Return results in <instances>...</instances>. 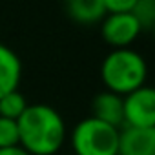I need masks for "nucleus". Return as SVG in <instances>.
Here are the masks:
<instances>
[{
  "mask_svg": "<svg viewBox=\"0 0 155 155\" xmlns=\"http://www.w3.org/2000/svg\"><path fill=\"white\" fill-rule=\"evenodd\" d=\"M117 155H155V128L122 126L119 130Z\"/></svg>",
  "mask_w": 155,
  "mask_h": 155,
  "instance_id": "6",
  "label": "nucleus"
},
{
  "mask_svg": "<svg viewBox=\"0 0 155 155\" xmlns=\"http://www.w3.org/2000/svg\"><path fill=\"white\" fill-rule=\"evenodd\" d=\"M119 128L95 117H86L71 130V146L77 155H117Z\"/></svg>",
  "mask_w": 155,
  "mask_h": 155,
  "instance_id": "3",
  "label": "nucleus"
},
{
  "mask_svg": "<svg viewBox=\"0 0 155 155\" xmlns=\"http://www.w3.org/2000/svg\"><path fill=\"white\" fill-rule=\"evenodd\" d=\"M101 77L108 91L124 97L144 86L148 66L144 57L130 48L111 49L102 60Z\"/></svg>",
  "mask_w": 155,
  "mask_h": 155,
  "instance_id": "2",
  "label": "nucleus"
},
{
  "mask_svg": "<svg viewBox=\"0 0 155 155\" xmlns=\"http://www.w3.org/2000/svg\"><path fill=\"white\" fill-rule=\"evenodd\" d=\"M26 108H28V101L18 90H13L0 99V117L4 119L17 120L24 113Z\"/></svg>",
  "mask_w": 155,
  "mask_h": 155,
  "instance_id": "10",
  "label": "nucleus"
},
{
  "mask_svg": "<svg viewBox=\"0 0 155 155\" xmlns=\"http://www.w3.org/2000/svg\"><path fill=\"white\" fill-rule=\"evenodd\" d=\"M124 126L155 128V90L142 86L122 97Z\"/></svg>",
  "mask_w": 155,
  "mask_h": 155,
  "instance_id": "4",
  "label": "nucleus"
},
{
  "mask_svg": "<svg viewBox=\"0 0 155 155\" xmlns=\"http://www.w3.org/2000/svg\"><path fill=\"white\" fill-rule=\"evenodd\" d=\"M18 146V126L17 120L0 117V148Z\"/></svg>",
  "mask_w": 155,
  "mask_h": 155,
  "instance_id": "12",
  "label": "nucleus"
},
{
  "mask_svg": "<svg viewBox=\"0 0 155 155\" xmlns=\"http://www.w3.org/2000/svg\"><path fill=\"white\" fill-rule=\"evenodd\" d=\"M102 38L113 46V49L128 48L140 33V26L137 18L130 13H108L102 18Z\"/></svg>",
  "mask_w": 155,
  "mask_h": 155,
  "instance_id": "5",
  "label": "nucleus"
},
{
  "mask_svg": "<svg viewBox=\"0 0 155 155\" xmlns=\"http://www.w3.org/2000/svg\"><path fill=\"white\" fill-rule=\"evenodd\" d=\"M131 15L137 18L140 29H151L155 22V2L153 0H135Z\"/></svg>",
  "mask_w": 155,
  "mask_h": 155,
  "instance_id": "11",
  "label": "nucleus"
},
{
  "mask_svg": "<svg viewBox=\"0 0 155 155\" xmlns=\"http://www.w3.org/2000/svg\"><path fill=\"white\" fill-rule=\"evenodd\" d=\"M135 6V0H104L106 15L108 13H130Z\"/></svg>",
  "mask_w": 155,
  "mask_h": 155,
  "instance_id": "13",
  "label": "nucleus"
},
{
  "mask_svg": "<svg viewBox=\"0 0 155 155\" xmlns=\"http://www.w3.org/2000/svg\"><path fill=\"white\" fill-rule=\"evenodd\" d=\"M91 117L120 130V126H124L122 97L111 91L97 93L91 101Z\"/></svg>",
  "mask_w": 155,
  "mask_h": 155,
  "instance_id": "7",
  "label": "nucleus"
},
{
  "mask_svg": "<svg viewBox=\"0 0 155 155\" xmlns=\"http://www.w3.org/2000/svg\"><path fill=\"white\" fill-rule=\"evenodd\" d=\"M20 79L22 62L18 55L9 46L0 42V99L13 90H18Z\"/></svg>",
  "mask_w": 155,
  "mask_h": 155,
  "instance_id": "8",
  "label": "nucleus"
},
{
  "mask_svg": "<svg viewBox=\"0 0 155 155\" xmlns=\"http://www.w3.org/2000/svg\"><path fill=\"white\" fill-rule=\"evenodd\" d=\"M0 155H31V153H28L18 144V146H9V148H0Z\"/></svg>",
  "mask_w": 155,
  "mask_h": 155,
  "instance_id": "14",
  "label": "nucleus"
},
{
  "mask_svg": "<svg viewBox=\"0 0 155 155\" xmlns=\"http://www.w3.org/2000/svg\"><path fill=\"white\" fill-rule=\"evenodd\" d=\"M66 9L75 22L81 24H93L106 17L104 0H69Z\"/></svg>",
  "mask_w": 155,
  "mask_h": 155,
  "instance_id": "9",
  "label": "nucleus"
},
{
  "mask_svg": "<svg viewBox=\"0 0 155 155\" xmlns=\"http://www.w3.org/2000/svg\"><path fill=\"white\" fill-rule=\"evenodd\" d=\"M18 144L31 155H53L66 140L62 115L49 104H28L17 119Z\"/></svg>",
  "mask_w": 155,
  "mask_h": 155,
  "instance_id": "1",
  "label": "nucleus"
}]
</instances>
